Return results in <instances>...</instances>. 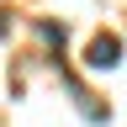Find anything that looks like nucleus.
<instances>
[{"label": "nucleus", "instance_id": "1", "mask_svg": "<svg viewBox=\"0 0 127 127\" xmlns=\"http://www.w3.org/2000/svg\"><path fill=\"white\" fill-rule=\"evenodd\" d=\"M85 64H90V69H117V64H122V37H111V32H106V37H95Z\"/></svg>", "mask_w": 127, "mask_h": 127}]
</instances>
